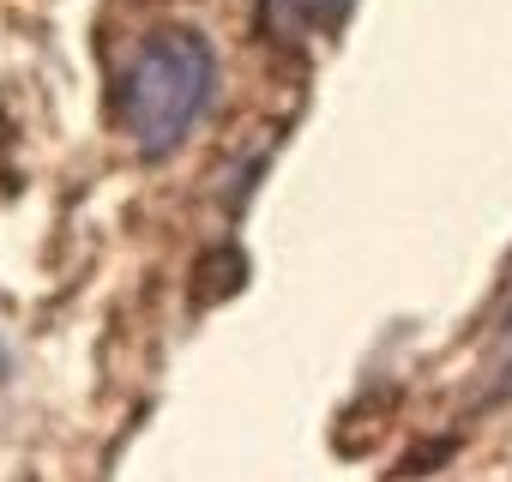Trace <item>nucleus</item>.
Masks as SVG:
<instances>
[{"label":"nucleus","instance_id":"obj_1","mask_svg":"<svg viewBox=\"0 0 512 482\" xmlns=\"http://www.w3.org/2000/svg\"><path fill=\"white\" fill-rule=\"evenodd\" d=\"M217 97V55L199 31H145L115 67V121L145 157H169Z\"/></svg>","mask_w":512,"mask_h":482},{"label":"nucleus","instance_id":"obj_2","mask_svg":"<svg viewBox=\"0 0 512 482\" xmlns=\"http://www.w3.org/2000/svg\"><path fill=\"white\" fill-rule=\"evenodd\" d=\"M356 0H253V13H260V31L284 49H308L320 37H332L344 19H350Z\"/></svg>","mask_w":512,"mask_h":482},{"label":"nucleus","instance_id":"obj_3","mask_svg":"<svg viewBox=\"0 0 512 482\" xmlns=\"http://www.w3.org/2000/svg\"><path fill=\"white\" fill-rule=\"evenodd\" d=\"M500 386H512V326H506V338H500Z\"/></svg>","mask_w":512,"mask_h":482}]
</instances>
